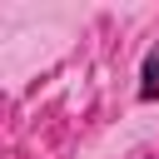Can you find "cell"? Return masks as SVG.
<instances>
[{
    "label": "cell",
    "instance_id": "1",
    "mask_svg": "<svg viewBox=\"0 0 159 159\" xmlns=\"http://www.w3.org/2000/svg\"><path fill=\"white\" fill-rule=\"evenodd\" d=\"M139 99H159V50H149L144 55V70H139Z\"/></svg>",
    "mask_w": 159,
    "mask_h": 159
}]
</instances>
